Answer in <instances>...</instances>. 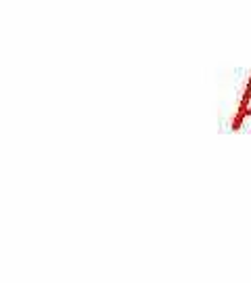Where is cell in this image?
Instances as JSON below:
<instances>
[{
  "mask_svg": "<svg viewBox=\"0 0 251 283\" xmlns=\"http://www.w3.org/2000/svg\"><path fill=\"white\" fill-rule=\"evenodd\" d=\"M247 118H251V74H249V80L245 84V90H243V97H241L239 109H236V116L232 120V130H239Z\"/></svg>",
  "mask_w": 251,
  "mask_h": 283,
  "instance_id": "obj_1",
  "label": "cell"
}]
</instances>
